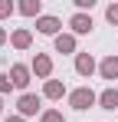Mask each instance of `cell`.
<instances>
[{"label":"cell","instance_id":"6da1fadb","mask_svg":"<svg viewBox=\"0 0 118 122\" xmlns=\"http://www.w3.org/2000/svg\"><path fill=\"white\" fill-rule=\"evenodd\" d=\"M95 99H98V96L89 89V86H82V89H76V92L69 96V102H72L76 109H89V106H95Z\"/></svg>","mask_w":118,"mask_h":122},{"label":"cell","instance_id":"7a4b0ae2","mask_svg":"<svg viewBox=\"0 0 118 122\" xmlns=\"http://www.w3.org/2000/svg\"><path fill=\"white\" fill-rule=\"evenodd\" d=\"M33 73H36V76H43V79H46V76H49V73H53V60H49V56H43V53H39L36 60H33Z\"/></svg>","mask_w":118,"mask_h":122},{"label":"cell","instance_id":"3957f363","mask_svg":"<svg viewBox=\"0 0 118 122\" xmlns=\"http://www.w3.org/2000/svg\"><path fill=\"white\" fill-rule=\"evenodd\" d=\"M76 69L82 73V76H92V69H95V60H92L89 53H79V56H76Z\"/></svg>","mask_w":118,"mask_h":122},{"label":"cell","instance_id":"277c9868","mask_svg":"<svg viewBox=\"0 0 118 122\" xmlns=\"http://www.w3.org/2000/svg\"><path fill=\"white\" fill-rule=\"evenodd\" d=\"M10 76H13V79H10V82L23 89V86L30 82V69H26V66H13V69H10Z\"/></svg>","mask_w":118,"mask_h":122},{"label":"cell","instance_id":"5b68a950","mask_svg":"<svg viewBox=\"0 0 118 122\" xmlns=\"http://www.w3.org/2000/svg\"><path fill=\"white\" fill-rule=\"evenodd\" d=\"M36 109H39V99H36V96H20V112H23V116H33Z\"/></svg>","mask_w":118,"mask_h":122},{"label":"cell","instance_id":"8992f818","mask_svg":"<svg viewBox=\"0 0 118 122\" xmlns=\"http://www.w3.org/2000/svg\"><path fill=\"white\" fill-rule=\"evenodd\" d=\"M102 76H105V79H118V60L115 56L102 60Z\"/></svg>","mask_w":118,"mask_h":122},{"label":"cell","instance_id":"52a82bcc","mask_svg":"<svg viewBox=\"0 0 118 122\" xmlns=\"http://www.w3.org/2000/svg\"><path fill=\"white\" fill-rule=\"evenodd\" d=\"M72 30H76V33H89V30H92V17L76 13V17H72Z\"/></svg>","mask_w":118,"mask_h":122},{"label":"cell","instance_id":"ba28073f","mask_svg":"<svg viewBox=\"0 0 118 122\" xmlns=\"http://www.w3.org/2000/svg\"><path fill=\"white\" fill-rule=\"evenodd\" d=\"M98 102H102V109H118V92L115 89H105L98 96Z\"/></svg>","mask_w":118,"mask_h":122},{"label":"cell","instance_id":"9c48e42d","mask_svg":"<svg viewBox=\"0 0 118 122\" xmlns=\"http://www.w3.org/2000/svg\"><path fill=\"white\" fill-rule=\"evenodd\" d=\"M43 92H46L49 99H59V96L66 92V86H62V82H59V79H49V82H46V89H43Z\"/></svg>","mask_w":118,"mask_h":122},{"label":"cell","instance_id":"30bf717a","mask_svg":"<svg viewBox=\"0 0 118 122\" xmlns=\"http://www.w3.org/2000/svg\"><path fill=\"white\" fill-rule=\"evenodd\" d=\"M36 26H39V33H56V30H59V20H56V17H39Z\"/></svg>","mask_w":118,"mask_h":122},{"label":"cell","instance_id":"8fae6325","mask_svg":"<svg viewBox=\"0 0 118 122\" xmlns=\"http://www.w3.org/2000/svg\"><path fill=\"white\" fill-rule=\"evenodd\" d=\"M56 50H59V53H72V50H76V40L62 33V36H56Z\"/></svg>","mask_w":118,"mask_h":122},{"label":"cell","instance_id":"7c38bea8","mask_svg":"<svg viewBox=\"0 0 118 122\" xmlns=\"http://www.w3.org/2000/svg\"><path fill=\"white\" fill-rule=\"evenodd\" d=\"M13 46H17V50H26V46H30V33H26V30H17V33H13Z\"/></svg>","mask_w":118,"mask_h":122},{"label":"cell","instance_id":"4fadbf2b","mask_svg":"<svg viewBox=\"0 0 118 122\" xmlns=\"http://www.w3.org/2000/svg\"><path fill=\"white\" fill-rule=\"evenodd\" d=\"M20 10H23L26 17H33V13H39V0H26V3H23Z\"/></svg>","mask_w":118,"mask_h":122},{"label":"cell","instance_id":"5bb4252c","mask_svg":"<svg viewBox=\"0 0 118 122\" xmlns=\"http://www.w3.org/2000/svg\"><path fill=\"white\" fill-rule=\"evenodd\" d=\"M39 122H66V119H62V112L49 109V112H43V119H39Z\"/></svg>","mask_w":118,"mask_h":122},{"label":"cell","instance_id":"9a60e30c","mask_svg":"<svg viewBox=\"0 0 118 122\" xmlns=\"http://www.w3.org/2000/svg\"><path fill=\"white\" fill-rule=\"evenodd\" d=\"M105 17H108V20H112V23H118V3H112V7L105 10Z\"/></svg>","mask_w":118,"mask_h":122},{"label":"cell","instance_id":"2e32d148","mask_svg":"<svg viewBox=\"0 0 118 122\" xmlns=\"http://www.w3.org/2000/svg\"><path fill=\"white\" fill-rule=\"evenodd\" d=\"M7 13H13V3H7V0H0V17H7Z\"/></svg>","mask_w":118,"mask_h":122},{"label":"cell","instance_id":"e0dca14e","mask_svg":"<svg viewBox=\"0 0 118 122\" xmlns=\"http://www.w3.org/2000/svg\"><path fill=\"white\" fill-rule=\"evenodd\" d=\"M3 40H7V33H3V30H0V46H3Z\"/></svg>","mask_w":118,"mask_h":122},{"label":"cell","instance_id":"ac0fdd59","mask_svg":"<svg viewBox=\"0 0 118 122\" xmlns=\"http://www.w3.org/2000/svg\"><path fill=\"white\" fill-rule=\"evenodd\" d=\"M7 122H23V119H17V116H13V119H7Z\"/></svg>","mask_w":118,"mask_h":122}]
</instances>
